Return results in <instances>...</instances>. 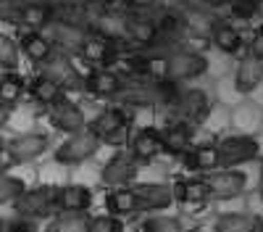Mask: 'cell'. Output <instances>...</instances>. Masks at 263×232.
Returning <instances> with one entry per match:
<instances>
[{"label": "cell", "instance_id": "16", "mask_svg": "<svg viewBox=\"0 0 263 232\" xmlns=\"http://www.w3.org/2000/svg\"><path fill=\"white\" fill-rule=\"evenodd\" d=\"M177 13L184 21V29L190 34H197V37H211V32L218 24V16L203 6H179Z\"/></svg>", "mask_w": 263, "mask_h": 232}, {"label": "cell", "instance_id": "43", "mask_svg": "<svg viewBox=\"0 0 263 232\" xmlns=\"http://www.w3.org/2000/svg\"><path fill=\"white\" fill-rule=\"evenodd\" d=\"M229 0H200V6L203 8H208V11H216V8H221V6H227Z\"/></svg>", "mask_w": 263, "mask_h": 232}, {"label": "cell", "instance_id": "11", "mask_svg": "<svg viewBox=\"0 0 263 232\" xmlns=\"http://www.w3.org/2000/svg\"><path fill=\"white\" fill-rule=\"evenodd\" d=\"M48 116H50V124L55 127L58 132H66V135H74L79 130L87 127V119H84V111L69 98H58L53 105H48Z\"/></svg>", "mask_w": 263, "mask_h": 232}, {"label": "cell", "instance_id": "5", "mask_svg": "<svg viewBox=\"0 0 263 232\" xmlns=\"http://www.w3.org/2000/svg\"><path fill=\"white\" fill-rule=\"evenodd\" d=\"M53 208H55V187H32L13 201V211L24 219L48 217Z\"/></svg>", "mask_w": 263, "mask_h": 232}, {"label": "cell", "instance_id": "20", "mask_svg": "<svg viewBox=\"0 0 263 232\" xmlns=\"http://www.w3.org/2000/svg\"><path fill=\"white\" fill-rule=\"evenodd\" d=\"M263 82V61L255 56H245L237 63V74H234V90L237 93H253L258 84Z\"/></svg>", "mask_w": 263, "mask_h": 232}, {"label": "cell", "instance_id": "1", "mask_svg": "<svg viewBox=\"0 0 263 232\" xmlns=\"http://www.w3.org/2000/svg\"><path fill=\"white\" fill-rule=\"evenodd\" d=\"M87 127L105 145H126L132 140V116L124 109H119V105L100 111Z\"/></svg>", "mask_w": 263, "mask_h": 232}, {"label": "cell", "instance_id": "35", "mask_svg": "<svg viewBox=\"0 0 263 232\" xmlns=\"http://www.w3.org/2000/svg\"><path fill=\"white\" fill-rule=\"evenodd\" d=\"M87 232H124V222L119 217H111V214L92 217L87 222Z\"/></svg>", "mask_w": 263, "mask_h": 232}, {"label": "cell", "instance_id": "34", "mask_svg": "<svg viewBox=\"0 0 263 232\" xmlns=\"http://www.w3.org/2000/svg\"><path fill=\"white\" fill-rule=\"evenodd\" d=\"M24 182L16 180V177H8V174H0V203H13L21 193H24Z\"/></svg>", "mask_w": 263, "mask_h": 232}, {"label": "cell", "instance_id": "4", "mask_svg": "<svg viewBox=\"0 0 263 232\" xmlns=\"http://www.w3.org/2000/svg\"><path fill=\"white\" fill-rule=\"evenodd\" d=\"M216 151H218V166L234 169L258 156V140L250 135H229L216 142Z\"/></svg>", "mask_w": 263, "mask_h": 232}, {"label": "cell", "instance_id": "10", "mask_svg": "<svg viewBox=\"0 0 263 232\" xmlns=\"http://www.w3.org/2000/svg\"><path fill=\"white\" fill-rule=\"evenodd\" d=\"M137 174H140V161L126 151H119L114 158H108L100 172V177L108 187H124L129 182H135Z\"/></svg>", "mask_w": 263, "mask_h": 232}, {"label": "cell", "instance_id": "37", "mask_svg": "<svg viewBox=\"0 0 263 232\" xmlns=\"http://www.w3.org/2000/svg\"><path fill=\"white\" fill-rule=\"evenodd\" d=\"M142 232H184L182 224L171 217H150L142 224Z\"/></svg>", "mask_w": 263, "mask_h": 232}, {"label": "cell", "instance_id": "8", "mask_svg": "<svg viewBox=\"0 0 263 232\" xmlns=\"http://www.w3.org/2000/svg\"><path fill=\"white\" fill-rule=\"evenodd\" d=\"M40 69H42L40 74L53 79L61 90H84V77L77 72V66L63 53H53Z\"/></svg>", "mask_w": 263, "mask_h": 232}, {"label": "cell", "instance_id": "46", "mask_svg": "<svg viewBox=\"0 0 263 232\" xmlns=\"http://www.w3.org/2000/svg\"><path fill=\"white\" fill-rule=\"evenodd\" d=\"M258 190H260V198H263V169H260V182H258Z\"/></svg>", "mask_w": 263, "mask_h": 232}, {"label": "cell", "instance_id": "19", "mask_svg": "<svg viewBox=\"0 0 263 232\" xmlns=\"http://www.w3.org/2000/svg\"><path fill=\"white\" fill-rule=\"evenodd\" d=\"M18 24L27 27L29 32H45L53 24V8L48 3H40V0H29V3H21L18 11Z\"/></svg>", "mask_w": 263, "mask_h": 232}, {"label": "cell", "instance_id": "30", "mask_svg": "<svg viewBox=\"0 0 263 232\" xmlns=\"http://www.w3.org/2000/svg\"><path fill=\"white\" fill-rule=\"evenodd\" d=\"M29 93H32V98H34L37 103H42V105H53L58 98H63V90L58 87L53 79H48L45 74H37V77L29 82Z\"/></svg>", "mask_w": 263, "mask_h": 232}, {"label": "cell", "instance_id": "3", "mask_svg": "<svg viewBox=\"0 0 263 232\" xmlns=\"http://www.w3.org/2000/svg\"><path fill=\"white\" fill-rule=\"evenodd\" d=\"M205 69H208L205 56L195 50H174L166 56V82H174V84L190 82L205 74Z\"/></svg>", "mask_w": 263, "mask_h": 232}, {"label": "cell", "instance_id": "6", "mask_svg": "<svg viewBox=\"0 0 263 232\" xmlns=\"http://www.w3.org/2000/svg\"><path fill=\"white\" fill-rule=\"evenodd\" d=\"M121 34L137 48H158L163 42L156 21L150 16H142V13H126L121 21Z\"/></svg>", "mask_w": 263, "mask_h": 232}, {"label": "cell", "instance_id": "40", "mask_svg": "<svg viewBox=\"0 0 263 232\" xmlns=\"http://www.w3.org/2000/svg\"><path fill=\"white\" fill-rule=\"evenodd\" d=\"M6 232H37L34 222L32 219H24V217H16L6 224Z\"/></svg>", "mask_w": 263, "mask_h": 232}, {"label": "cell", "instance_id": "39", "mask_svg": "<svg viewBox=\"0 0 263 232\" xmlns=\"http://www.w3.org/2000/svg\"><path fill=\"white\" fill-rule=\"evenodd\" d=\"M248 56H255V58L263 61V27H258V29L253 32V37H250V42H248Z\"/></svg>", "mask_w": 263, "mask_h": 232}, {"label": "cell", "instance_id": "27", "mask_svg": "<svg viewBox=\"0 0 263 232\" xmlns=\"http://www.w3.org/2000/svg\"><path fill=\"white\" fill-rule=\"evenodd\" d=\"M211 42L227 56H234L239 48H242V34H239V29H234L232 24H221L218 21L216 29L211 32Z\"/></svg>", "mask_w": 263, "mask_h": 232}, {"label": "cell", "instance_id": "12", "mask_svg": "<svg viewBox=\"0 0 263 232\" xmlns=\"http://www.w3.org/2000/svg\"><path fill=\"white\" fill-rule=\"evenodd\" d=\"M8 145V151L13 156V164H27V161H34L40 158L42 153L48 151V145H50V137L48 135H42V132H27V135H18L13 137Z\"/></svg>", "mask_w": 263, "mask_h": 232}, {"label": "cell", "instance_id": "14", "mask_svg": "<svg viewBox=\"0 0 263 232\" xmlns=\"http://www.w3.org/2000/svg\"><path fill=\"white\" fill-rule=\"evenodd\" d=\"M92 206V190L84 185L55 187V208L61 214H84Z\"/></svg>", "mask_w": 263, "mask_h": 232}, {"label": "cell", "instance_id": "26", "mask_svg": "<svg viewBox=\"0 0 263 232\" xmlns=\"http://www.w3.org/2000/svg\"><path fill=\"white\" fill-rule=\"evenodd\" d=\"M184 164L190 169H195V172H216L218 169V151H216V145H197V148H190L187 153H182Z\"/></svg>", "mask_w": 263, "mask_h": 232}, {"label": "cell", "instance_id": "44", "mask_svg": "<svg viewBox=\"0 0 263 232\" xmlns=\"http://www.w3.org/2000/svg\"><path fill=\"white\" fill-rule=\"evenodd\" d=\"M84 3H90V6H98V8H108L114 3V0H84Z\"/></svg>", "mask_w": 263, "mask_h": 232}, {"label": "cell", "instance_id": "29", "mask_svg": "<svg viewBox=\"0 0 263 232\" xmlns=\"http://www.w3.org/2000/svg\"><path fill=\"white\" fill-rule=\"evenodd\" d=\"M156 27H158V34H161V40H179L182 34H187V29H184V21H182V16L174 11V8H163L156 19Z\"/></svg>", "mask_w": 263, "mask_h": 232}, {"label": "cell", "instance_id": "42", "mask_svg": "<svg viewBox=\"0 0 263 232\" xmlns=\"http://www.w3.org/2000/svg\"><path fill=\"white\" fill-rule=\"evenodd\" d=\"M11 166H13V156L8 151V145H0V174H6Z\"/></svg>", "mask_w": 263, "mask_h": 232}, {"label": "cell", "instance_id": "9", "mask_svg": "<svg viewBox=\"0 0 263 232\" xmlns=\"http://www.w3.org/2000/svg\"><path fill=\"white\" fill-rule=\"evenodd\" d=\"M50 29V42L53 48H58V53H69V56H79L84 48V40L90 37V29L82 24H69V21H53L48 27Z\"/></svg>", "mask_w": 263, "mask_h": 232}, {"label": "cell", "instance_id": "15", "mask_svg": "<svg viewBox=\"0 0 263 232\" xmlns=\"http://www.w3.org/2000/svg\"><path fill=\"white\" fill-rule=\"evenodd\" d=\"M132 190H135V195H137L140 211H163L174 203L171 187L161 185V182H142V185H135Z\"/></svg>", "mask_w": 263, "mask_h": 232}, {"label": "cell", "instance_id": "21", "mask_svg": "<svg viewBox=\"0 0 263 232\" xmlns=\"http://www.w3.org/2000/svg\"><path fill=\"white\" fill-rule=\"evenodd\" d=\"M105 206L111 211V217H119V219L140 214V203H137V195H135V190H132V185L114 187L111 193L105 195Z\"/></svg>", "mask_w": 263, "mask_h": 232}, {"label": "cell", "instance_id": "38", "mask_svg": "<svg viewBox=\"0 0 263 232\" xmlns=\"http://www.w3.org/2000/svg\"><path fill=\"white\" fill-rule=\"evenodd\" d=\"M18 11H21V0H0V21L18 24Z\"/></svg>", "mask_w": 263, "mask_h": 232}, {"label": "cell", "instance_id": "7", "mask_svg": "<svg viewBox=\"0 0 263 232\" xmlns=\"http://www.w3.org/2000/svg\"><path fill=\"white\" fill-rule=\"evenodd\" d=\"M211 198L216 201H232L237 195L245 193V185H248V177L237 169H218V172H208V177L203 180Z\"/></svg>", "mask_w": 263, "mask_h": 232}, {"label": "cell", "instance_id": "31", "mask_svg": "<svg viewBox=\"0 0 263 232\" xmlns=\"http://www.w3.org/2000/svg\"><path fill=\"white\" fill-rule=\"evenodd\" d=\"M258 219L250 214H221L213 224V232H255Z\"/></svg>", "mask_w": 263, "mask_h": 232}, {"label": "cell", "instance_id": "47", "mask_svg": "<svg viewBox=\"0 0 263 232\" xmlns=\"http://www.w3.org/2000/svg\"><path fill=\"white\" fill-rule=\"evenodd\" d=\"M255 232H263V222H258V229Z\"/></svg>", "mask_w": 263, "mask_h": 232}, {"label": "cell", "instance_id": "24", "mask_svg": "<svg viewBox=\"0 0 263 232\" xmlns=\"http://www.w3.org/2000/svg\"><path fill=\"white\" fill-rule=\"evenodd\" d=\"M121 87H124V79L111 69H100L84 82V90H90L98 98H116L121 93Z\"/></svg>", "mask_w": 263, "mask_h": 232}, {"label": "cell", "instance_id": "23", "mask_svg": "<svg viewBox=\"0 0 263 232\" xmlns=\"http://www.w3.org/2000/svg\"><path fill=\"white\" fill-rule=\"evenodd\" d=\"M21 50L27 53V58L29 61H34L37 66H42V63H45L53 53H55V48H53V42L48 40V34L45 32H24L21 34Z\"/></svg>", "mask_w": 263, "mask_h": 232}, {"label": "cell", "instance_id": "28", "mask_svg": "<svg viewBox=\"0 0 263 232\" xmlns=\"http://www.w3.org/2000/svg\"><path fill=\"white\" fill-rule=\"evenodd\" d=\"M24 90H27V82L21 79L16 72H8V74H3V77H0V105L11 111L13 105L21 100Z\"/></svg>", "mask_w": 263, "mask_h": 232}, {"label": "cell", "instance_id": "45", "mask_svg": "<svg viewBox=\"0 0 263 232\" xmlns=\"http://www.w3.org/2000/svg\"><path fill=\"white\" fill-rule=\"evenodd\" d=\"M6 121H8V109H3V105H0V130L6 127Z\"/></svg>", "mask_w": 263, "mask_h": 232}, {"label": "cell", "instance_id": "33", "mask_svg": "<svg viewBox=\"0 0 263 232\" xmlns=\"http://www.w3.org/2000/svg\"><path fill=\"white\" fill-rule=\"evenodd\" d=\"M16 66H18V45L11 37L0 34V69L16 72Z\"/></svg>", "mask_w": 263, "mask_h": 232}, {"label": "cell", "instance_id": "36", "mask_svg": "<svg viewBox=\"0 0 263 232\" xmlns=\"http://www.w3.org/2000/svg\"><path fill=\"white\" fill-rule=\"evenodd\" d=\"M229 11L239 19H253L263 11V0H229Z\"/></svg>", "mask_w": 263, "mask_h": 232}, {"label": "cell", "instance_id": "22", "mask_svg": "<svg viewBox=\"0 0 263 232\" xmlns=\"http://www.w3.org/2000/svg\"><path fill=\"white\" fill-rule=\"evenodd\" d=\"M132 156H135L137 161H153L156 156L163 153V145H161V132L158 130H150V127H145V130H140L135 137H132Z\"/></svg>", "mask_w": 263, "mask_h": 232}, {"label": "cell", "instance_id": "41", "mask_svg": "<svg viewBox=\"0 0 263 232\" xmlns=\"http://www.w3.org/2000/svg\"><path fill=\"white\" fill-rule=\"evenodd\" d=\"M121 3H124L132 13H142V11H147V8L156 6L158 0H121Z\"/></svg>", "mask_w": 263, "mask_h": 232}, {"label": "cell", "instance_id": "32", "mask_svg": "<svg viewBox=\"0 0 263 232\" xmlns=\"http://www.w3.org/2000/svg\"><path fill=\"white\" fill-rule=\"evenodd\" d=\"M87 222L90 219L84 214H61L45 227V232H87Z\"/></svg>", "mask_w": 263, "mask_h": 232}, {"label": "cell", "instance_id": "18", "mask_svg": "<svg viewBox=\"0 0 263 232\" xmlns=\"http://www.w3.org/2000/svg\"><path fill=\"white\" fill-rule=\"evenodd\" d=\"M119 100L121 105H129V109H153L156 105V93H153V82H124V87L121 93L114 98Z\"/></svg>", "mask_w": 263, "mask_h": 232}, {"label": "cell", "instance_id": "2", "mask_svg": "<svg viewBox=\"0 0 263 232\" xmlns=\"http://www.w3.org/2000/svg\"><path fill=\"white\" fill-rule=\"evenodd\" d=\"M100 145H103V142L92 135L90 127H84V130L69 135V137H66V140L58 145L55 161H58V164H69V166H74V164H84L87 158H92V156L98 153V148H100Z\"/></svg>", "mask_w": 263, "mask_h": 232}, {"label": "cell", "instance_id": "25", "mask_svg": "<svg viewBox=\"0 0 263 232\" xmlns=\"http://www.w3.org/2000/svg\"><path fill=\"white\" fill-rule=\"evenodd\" d=\"M171 193H174V198H179L187 206H203L211 198L203 180H179L171 185Z\"/></svg>", "mask_w": 263, "mask_h": 232}, {"label": "cell", "instance_id": "13", "mask_svg": "<svg viewBox=\"0 0 263 232\" xmlns=\"http://www.w3.org/2000/svg\"><path fill=\"white\" fill-rule=\"evenodd\" d=\"M174 111H177L179 119L187 121V124L203 121L211 111L208 95L203 90H179V98H177V103H174Z\"/></svg>", "mask_w": 263, "mask_h": 232}, {"label": "cell", "instance_id": "17", "mask_svg": "<svg viewBox=\"0 0 263 232\" xmlns=\"http://www.w3.org/2000/svg\"><path fill=\"white\" fill-rule=\"evenodd\" d=\"M161 145H163V153H168V156L187 153L192 145V124H187L182 119L166 124L161 132Z\"/></svg>", "mask_w": 263, "mask_h": 232}]
</instances>
